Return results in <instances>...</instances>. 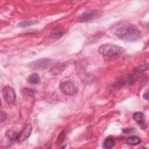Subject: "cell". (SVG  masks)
Masks as SVG:
<instances>
[{
	"mask_svg": "<svg viewBox=\"0 0 149 149\" xmlns=\"http://www.w3.org/2000/svg\"><path fill=\"white\" fill-rule=\"evenodd\" d=\"M115 36L120 39L134 41L141 37V32L138 28L131 23H124L118 26L113 31Z\"/></svg>",
	"mask_w": 149,
	"mask_h": 149,
	"instance_id": "obj_1",
	"label": "cell"
},
{
	"mask_svg": "<svg viewBox=\"0 0 149 149\" xmlns=\"http://www.w3.org/2000/svg\"><path fill=\"white\" fill-rule=\"evenodd\" d=\"M124 49L119 46L106 44L101 45L98 49L99 53L104 56H114L122 54Z\"/></svg>",
	"mask_w": 149,
	"mask_h": 149,
	"instance_id": "obj_2",
	"label": "cell"
},
{
	"mask_svg": "<svg viewBox=\"0 0 149 149\" xmlns=\"http://www.w3.org/2000/svg\"><path fill=\"white\" fill-rule=\"evenodd\" d=\"M61 91L65 95H72L77 91V87L74 82L72 81H65L60 84Z\"/></svg>",
	"mask_w": 149,
	"mask_h": 149,
	"instance_id": "obj_3",
	"label": "cell"
},
{
	"mask_svg": "<svg viewBox=\"0 0 149 149\" xmlns=\"http://www.w3.org/2000/svg\"><path fill=\"white\" fill-rule=\"evenodd\" d=\"M3 98L5 101L9 104H13L16 100V94L13 88L10 86H5L2 91Z\"/></svg>",
	"mask_w": 149,
	"mask_h": 149,
	"instance_id": "obj_4",
	"label": "cell"
},
{
	"mask_svg": "<svg viewBox=\"0 0 149 149\" xmlns=\"http://www.w3.org/2000/svg\"><path fill=\"white\" fill-rule=\"evenodd\" d=\"M98 12L96 10H91V11H87L80 14L77 18V20L79 22H87L93 19H95L99 15Z\"/></svg>",
	"mask_w": 149,
	"mask_h": 149,
	"instance_id": "obj_5",
	"label": "cell"
},
{
	"mask_svg": "<svg viewBox=\"0 0 149 149\" xmlns=\"http://www.w3.org/2000/svg\"><path fill=\"white\" fill-rule=\"evenodd\" d=\"M32 129L33 127L31 124L27 125L21 131V132L18 134L16 138L17 141L18 143H22L25 141L31 134Z\"/></svg>",
	"mask_w": 149,
	"mask_h": 149,
	"instance_id": "obj_6",
	"label": "cell"
},
{
	"mask_svg": "<svg viewBox=\"0 0 149 149\" xmlns=\"http://www.w3.org/2000/svg\"><path fill=\"white\" fill-rule=\"evenodd\" d=\"M48 63H49V61L48 59H41L32 62L31 63L32 65H31V66L36 69H44L47 67Z\"/></svg>",
	"mask_w": 149,
	"mask_h": 149,
	"instance_id": "obj_7",
	"label": "cell"
},
{
	"mask_svg": "<svg viewBox=\"0 0 149 149\" xmlns=\"http://www.w3.org/2000/svg\"><path fill=\"white\" fill-rule=\"evenodd\" d=\"M64 34V30L61 27V26L56 27H55L52 31L51 32L50 36L52 38H54L55 40L59 39L61 38L63 34Z\"/></svg>",
	"mask_w": 149,
	"mask_h": 149,
	"instance_id": "obj_8",
	"label": "cell"
},
{
	"mask_svg": "<svg viewBox=\"0 0 149 149\" xmlns=\"http://www.w3.org/2000/svg\"><path fill=\"white\" fill-rule=\"evenodd\" d=\"M27 81L33 84H37L40 81V78L38 74L34 73L31 74L28 77H27Z\"/></svg>",
	"mask_w": 149,
	"mask_h": 149,
	"instance_id": "obj_9",
	"label": "cell"
},
{
	"mask_svg": "<svg viewBox=\"0 0 149 149\" xmlns=\"http://www.w3.org/2000/svg\"><path fill=\"white\" fill-rule=\"evenodd\" d=\"M126 142L132 146H136L139 144V143H140L141 142V139L138 137V136H132L129 137L127 139H126Z\"/></svg>",
	"mask_w": 149,
	"mask_h": 149,
	"instance_id": "obj_10",
	"label": "cell"
},
{
	"mask_svg": "<svg viewBox=\"0 0 149 149\" xmlns=\"http://www.w3.org/2000/svg\"><path fill=\"white\" fill-rule=\"evenodd\" d=\"M133 119L139 124H142L144 120V115L141 112H136L133 114Z\"/></svg>",
	"mask_w": 149,
	"mask_h": 149,
	"instance_id": "obj_11",
	"label": "cell"
},
{
	"mask_svg": "<svg viewBox=\"0 0 149 149\" xmlns=\"http://www.w3.org/2000/svg\"><path fill=\"white\" fill-rule=\"evenodd\" d=\"M115 144V140L112 138H108L105 139L103 143L102 147L106 149L112 148Z\"/></svg>",
	"mask_w": 149,
	"mask_h": 149,
	"instance_id": "obj_12",
	"label": "cell"
},
{
	"mask_svg": "<svg viewBox=\"0 0 149 149\" xmlns=\"http://www.w3.org/2000/svg\"><path fill=\"white\" fill-rule=\"evenodd\" d=\"M65 69V66L64 65H59L53 67L51 69L50 72L54 74V75H57L58 74L61 73Z\"/></svg>",
	"mask_w": 149,
	"mask_h": 149,
	"instance_id": "obj_13",
	"label": "cell"
},
{
	"mask_svg": "<svg viewBox=\"0 0 149 149\" xmlns=\"http://www.w3.org/2000/svg\"><path fill=\"white\" fill-rule=\"evenodd\" d=\"M67 130L66 129H64L63 130L60 134H59L58 138H57V140H56V143L58 144H61L65 140V138L66 137V134H67Z\"/></svg>",
	"mask_w": 149,
	"mask_h": 149,
	"instance_id": "obj_14",
	"label": "cell"
},
{
	"mask_svg": "<svg viewBox=\"0 0 149 149\" xmlns=\"http://www.w3.org/2000/svg\"><path fill=\"white\" fill-rule=\"evenodd\" d=\"M23 93L27 95V96H29V97H34L36 93V91L33 90V89H31V88H24L23 89Z\"/></svg>",
	"mask_w": 149,
	"mask_h": 149,
	"instance_id": "obj_15",
	"label": "cell"
},
{
	"mask_svg": "<svg viewBox=\"0 0 149 149\" xmlns=\"http://www.w3.org/2000/svg\"><path fill=\"white\" fill-rule=\"evenodd\" d=\"M148 63H146V64L141 65L137 66L134 69V70H135V72H136L137 73H142V72L148 70Z\"/></svg>",
	"mask_w": 149,
	"mask_h": 149,
	"instance_id": "obj_16",
	"label": "cell"
},
{
	"mask_svg": "<svg viewBox=\"0 0 149 149\" xmlns=\"http://www.w3.org/2000/svg\"><path fill=\"white\" fill-rule=\"evenodd\" d=\"M37 23V21H25V22H21L19 24V26L20 27H26L31 25H33L35 23Z\"/></svg>",
	"mask_w": 149,
	"mask_h": 149,
	"instance_id": "obj_17",
	"label": "cell"
},
{
	"mask_svg": "<svg viewBox=\"0 0 149 149\" xmlns=\"http://www.w3.org/2000/svg\"><path fill=\"white\" fill-rule=\"evenodd\" d=\"M6 119V113L3 111L1 113V123H2Z\"/></svg>",
	"mask_w": 149,
	"mask_h": 149,
	"instance_id": "obj_18",
	"label": "cell"
},
{
	"mask_svg": "<svg viewBox=\"0 0 149 149\" xmlns=\"http://www.w3.org/2000/svg\"><path fill=\"white\" fill-rule=\"evenodd\" d=\"M143 98L146 100H148V90H147L143 94Z\"/></svg>",
	"mask_w": 149,
	"mask_h": 149,
	"instance_id": "obj_19",
	"label": "cell"
},
{
	"mask_svg": "<svg viewBox=\"0 0 149 149\" xmlns=\"http://www.w3.org/2000/svg\"><path fill=\"white\" fill-rule=\"evenodd\" d=\"M134 131V129H128L124 130L123 132L126 133H132Z\"/></svg>",
	"mask_w": 149,
	"mask_h": 149,
	"instance_id": "obj_20",
	"label": "cell"
}]
</instances>
